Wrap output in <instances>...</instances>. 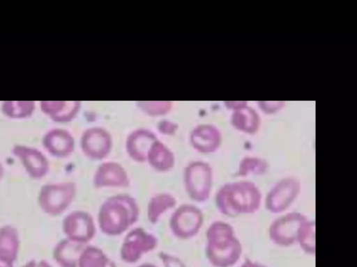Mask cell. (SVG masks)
I'll return each mask as SVG.
<instances>
[{
	"label": "cell",
	"mask_w": 357,
	"mask_h": 267,
	"mask_svg": "<svg viewBox=\"0 0 357 267\" xmlns=\"http://www.w3.org/2000/svg\"><path fill=\"white\" fill-rule=\"evenodd\" d=\"M12 153L19 159L31 179L40 180L48 175L50 170L49 160L38 149L24 145H15L12 149Z\"/></svg>",
	"instance_id": "cell-11"
},
{
	"label": "cell",
	"mask_w": 357,
	"mask_h": 267,
	"mask_svg": "<svg viewBox=\"0 0 357 267\" xmlns=\"http://www.w3.org/2000/svg\"><path fill=\"white\" fill-rule=\"evenodd\" d=\"M268 168L267 162L261 159L245 157L239 163L236 175L241 177L262 175Z\"/></svg>",
	"instance_id": "cell-23"
},
{
	"label": "cell",
	"mask_w": 357,
	"mask_h": 267,
	"mask_svg": "<svg viewBox=\"0 0 357 267\" xmlns=\"http://www.w3.org/2000/svg\"><path fill=\"white\" fill-rule=\"evenodd\" d=\"M242 245L231 225L222 220L210 224L206 232V257L213 267H232L240 259Z\"/></svg>",
	"instance_id": "cell-3"
},
{
	"label": "cell",
	"mask_w": 357,
	"mask_h": 267,
	"mask_svg": "<svg viewBox=\"0 0 357 267\" xmlns=\"http://www.w3.org/2000/svg\"><path fill=\"white\" fill-rule=\"evenodd\" d=\"M158 257L163 267H187L184 261L174 254L162 251Z\"/></svg>",
	"instance_id": "cell-26"
},
{
	"label": "cell",
	"mask_w": 357,
	"mask_h": 267,
	"mask_svg": "<svg viewBox=\"0 0 357 267\" xmlns=\"http://www.w3.org/2000/svg\"><path fill=\"white\" fill-rule=\"evenodd\" d=\"M301 191V184L294 177H286L278 180L268 191L264 207L271 213L286 211L295 202Z\"/></svg>",
	"instance_id": "cell-8"
},
{
	"label": "cell",
	"mask_w": 357,
	"mask_h": 267,
	"mask_svg": "<svg viewBox=\"0 0 357 267\" xmlns=\"http://www.w3.org/2000/svg\"><path fill=\"white\" fill-rule=\"evenodd\" d=\"M306 219V216L298 211L282 215L271 223L268 227L269 239L279 247L293 245L296 243L299 228Z\"/></svg>",
	"instance_id": "cell-9"
},
{
	"label": "cell",
	"mask_w": 357,
	"mask_h": 267,
	"mask_svg": "<svg viewBox=\"0 0 357 267\" xmlns=\"http://www.w3.org/2000/svg\"><path fill=\"white\" fill-rule=\"evenodd\" d=\"M240 267H266L264 264H261L259 262L253 261L252 260L248 259L245 261Z\"/></svg>",
	"instance_id": "cell-28"
},
{
	"label": "cell",
	"mask_w": 357,
	"mask_h": 267,
	"mask_svg": "<svg viewBox=\"0 0 357 267\" xmlns=\"http://www.w3.org/2000/svg\"><path fill=\"white\" fill-rule=\"evenodd\" d=\"M190 143L192 147L201 153H212L219 147L221 135L216 128L210 125H202L192 131Z\"/></svg>",
	"instance_id": "cell-16"
},
{
	"label": "cell",
	"mask_w": 357,
	"mask_h": 267,
	"mask_svg": "<svg viewBox=\"0 0 357 267\" xmlns=\"http://www.w3.org/2000/svg\"><path fill=\"white\" fill-rule=\"evenodd\" d=\"M86 245L65 238L55 244L52 258L59 267H77L80 254Z\"/></svg>",
	"instance_id": "cell-17"
},
{
	"label": "cell",
	"mask_w": 357,
	"mask_h": 267,
	"mask_svg": "<svg viewBox=\"0 0 357 267\" xmlns=\"http://www.w3.org/2000/svg\"><path fill=\"white\" fill-rule=\"evenodd\" d=\"M20 250V238L17 229L11 225L0 227V256L14 263Z\"/></svg>",
	"instance_id": "cell-19"
},
{
	"label": "cell",
	"mask_w": 357,
	"mask_h": 267,
	"mask_svg": "<svg viewBox=\"0 0 357 267\" xmlns=\"http://www.w3.org/2000/svg\"><path fill=\"white\" fill-rule=\"evenodd\" d=\"M4 176V168L2 164L0 163V181Z\"/></svg>",
	"instance_id": "cell-31"
},
{
	"label": "cell",
	"mask_w": 357,
	"mask_h": 267,
	"mask_svg": "<svg viewBox=\"0 0 357 267\" xmlns=\"http://www.w3.org/2000/svg\"><path fill=\"white\" fill-rule=\"evenodd\" d=\"M156 140L155 136L147 130L135 131L127 139V152L135 161L138 163L146 162L148 152Z\"/></svg>",
	"instance_id": "cell-15"
},
{
	"label": "cell",
	"mask_w": 357,
	"mask_h": 267,
	"mask_svg": "<svg viewBox=\"0 0 357 267\" xmlns=\"http://www.w3.org/2000/svg\"><path fill=\"white\" fill-rule=\"evenodd\" d=\"M43 145L52 156L63 159L69 156L74 150L75 141L66 130L55 129L47 132L43 138Z\"/></svg>",
	"instance_id": "cell-14"
},
{
	"label": "cell",
	"mask_w": 357,
	"mask_h": 267,
	"mask_svg": "<svg viewBox=\"0 0 357 267\" xmlns=\"http://www.w3.org/2000/svg\"><path fill=\"white\" fill-rule=\"evenodd\" d=\"M213 184V169L208 163L195 161L184 168V188L188 196L194 202H206L211 196Z\"/></svg>",
	"instance_id": "cell-5"
},
{
	"label": "cell",
	"mask_w": 357,
	"mask_h": 267,
	"mask_svg": "<svg viewBox=\"0 0 357 267\" xmlns=\"http://www.w3.org/2000/svg\"><path fill=\"white\" fill-rule=\"evenodd\" d=\"M146 162L155 171L167 172L174 168L175 158L169 149L156 140L148 152Z\"/></svg>",
	"instance_id": "cell-18"
},
{
	"label": "cell",
	"mask_w": 357,
	"mask_h": 267,
	"mask_svg": "<svg viewBox=\"0 0 357 267\" xmlns=\"http://www.w3.org/2000/svg\"><path fill=\"white\" fill-rule=\"evenodd\" d=\"M177 204L176 198L169 193H159L153 195L146 206V217L151 224H156L161 217Z\"/></svg>",
	"instance_id": "cell-20"
},
{
	"label": "cell",
	"mask_w": 357,
	"mask_h": 267,
	"mask_svg": "<svg viewBox=\"0 0 357 267\" xmlns=\"http://www.w3.org/2000/svg\"><path fill=\"white\" fill-rule=\"evenodd\" d=\"M137 267H158V266L153 264H151V263H144V264H142L137 266Z\"/></svg>",
	"instance_id": "cell-30"
},
{
	"label": "cell",
	"mask_w": 357,
	"mask_h": 267,
	"mask_svg": "<svg viewBox=\"0 0 357 267\" xmlns=\"http://www.w3.org/2000/svg\"><path fill=\"white\" fill-rule=\"evenodd\" d=\"M233 124L238 130L248 134L255 133L259 126L257 115L252 111H241L233 117Z\"/></svg>",
	"instance_id": "cell-24"
},
{
	"label": "cell",
	"mask_w": 357,
	"mask_h": 267,
	"mask_svg": "<svg viewBox=\"0 0 357 267\" xmlns=\"http://www.w3.org/2000/svg\"><path fill=\"white\" fill-rule=\"evenodd\" d=\"M204 221L203 212L199 207L192 204H183L172 213L169 227L176 238L188 240L198 234Z\"/></svg>",
	"instance_id": "cell-6"
},
{
	"label": "cell",
	"mask_w": 357,
	"mask_h": 267,
	"mask_svg": "<svg viewBox=\"0 0 357 267\" xmlns=\"http://www.w3.org/2000/svg\"><path fill=\"white\" fill-rule=\"evenodd\" d=\"M14 262L0 256V267H14Z\"/></svg>",
	"instance_id": "cell-29"
},
{
	"label": "cell",
	"mask_w": 357,
	"mask_h": 267,
	"mask_svg": "<svg viewBox=\"0 0 357 267\" xmlns=\"http://www.w3.org/2000/svg\"><path fill=\"white\" fill-rule=\"evenodd\" d=\"M139 208L135 198L128 194H117L107 198L98 213V225L101 232L117 236L137 222Z\"/></svg>",
	"instance_id": "cell-2"
},
{
	"label": "cell",
	"mask_w": 357,
	"mask_h": 267,
	"mask_svg": "<svg viewBox=\"0 0 357 267\" xmlns=\"http://www.w3.org/2000/svg\"><path fill=\"white\" fill-rule=\"evenodd\" d=\"M22 267H53L47 260L31 259L26 262Z\"/></svg>",
	"instance_id": "cell-27"
},
{
	"label": "cell",
	"mask_w": 357,
	"mask_h": 267,
	"mask_svg": "<svg viewBox=\"0 0 357 267\" xmlns=\"http://www.w3.org/2000/svg\"><path fill=\"white\" fill-rule=\"evenodd\" d=\"M109 260L101 248L88 244L80 254L77 267H107Z\"/></svg>",
	"instance_id": "cell-21"
},
{
	"label": "cell",
	"mask_w": 357,
	"mask_h": 267,
	"mask_svg": "<svg viewBox=\"0 0 357 267\" xmlns=\"http://www.w3.org/2000/svg\"><path fill=\"white\" fill-rule=\"evenodd\" d=\"M301 249L309 255L315 254V222L306 219L298 232L296 243Z\"/></svg>",
	"instance_id": "cell-22"
},
{
	"label": "cell",
	"mask_w": 357,
	"mask_h": 267,
	"mask_svg": "<svg viewBox=\"0 0 357 267\" xmlns=\"http://www.w3.org/2000/svg\"><path fill=\"white\" fill-rule=\"evenodd\" d=\"M77 184L66 181L43 185L38 194V205L46 215L58 216L66 211L77 194Z\"/></svg>",
	"instance_id": "cell-4"
},
{
	"label": "cell",
	"mask_w": 357,
	"mask_h": 267,
	"mask_svg": "<svg viewBox=\"0 0 357 267\" xmlns=\"http://www.w3.org/2000/svg\"><path fill=\"white\" fill-rule=\"evenodd\" d=\"M130 177L126 169L114 161L101 163L93 177L96 188H126L130 185Z\"/></svg>",
	"instance_id": "cell-12"
},
{
	"label": "cell",
	"mask_w": 357,
	"mask_h": 267,
	"mask_svg": "<svg viewBox=\"0 0 357 267\" xmlns=\"http://www.w3.org/2000/svg\"><path fill=\"white\" fill-rule=\"evenodd\" d=\"M158 245V238L143 227H135L125 236L119 250L121 259L126 264H134L143 255L154 250Z\"/></svg>",
	"instance_id": "cell-7"
},
{
	"label": "cell",
	"mask_w": 357,
	"mask_h": 267,
	"mask_svg": "<svg viewBox=\"0 0 357 267\" xmlns=\"http://www.w3.org/2000/svg\"><path fill=\"white\" fill-rule=\"evenodd\" d=\"M80 145L87 157L93 160H102L110 152L112 138L104 129L93 128L83 134Z\"/></svg>",
	"instance_id": "cell-13"
},
{
	"label": "cell",
	"mask_w": 357,
	"mask_h": 267,
	"mask_svg": "<svg viewBox=\"0 0 357 267\" xmlns=\"http://www.w3.org/2000/svg\"><path fill=\"white\" fill-rule=\"evenodd\" d=\"M262 195L252 181L239 180L222 184L215 195L218 211L228 217L255 213L261 207Z\"/></svg>",
	"instance_id": "cell-1"
},
{
	"label": "cell",
	"mask_w": 357,
	"mask_h": 267,
	"mask_svg": "<svg viewBox=\"0 0 357 267\" xmlns=\"http://www.w3.org/2000/svg\"><path fill=\"white\" fill-rule=\"evenodd\" d=\"M61 228L65 238L84 245H87L96 233L93 216L83 210L68 213L62 220Z\"/></svg>",
	"instance_id": "cell-10"
},
{
	"label": "cell",
	"mask_w": 357,
	"mask_h": 267,
	"mask_svg": "<svg viewBox=\"0 0 357 267\" xmlns=\"http://www.w3.org/2000/svg\"><path fill=\"white\" fill-rule=\"evenodd\" d=\"M107 267H117V266L114 261L110 259Z\"/></svg>",
	"instance_id": "cell-32"
},
{
	"label": "cell",
	"mask_w": 357,
	"mask_h": 267,
	"mask_svg": "<svg viewBox=\"0 0 357 267\" xmlns=\"http://www.w3.org/2000/svg\"><path fill=\"white\" fill-rule=\"evenodd\" d=\"M34 109L33 102H6L3 105V113L10 118H21L30 115Z\"/></svg>",
	"instance_id": "cell-25"
}]
</instances>
